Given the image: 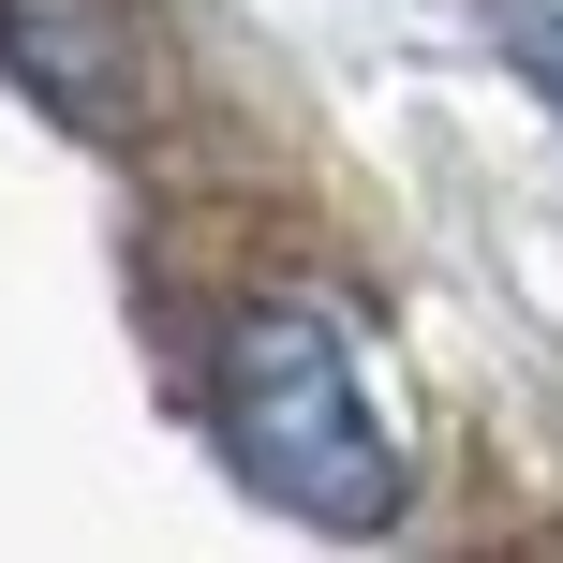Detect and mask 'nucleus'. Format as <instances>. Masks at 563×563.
Segmentation results:
<instances>
[{
    "instance_id": "f257e3e1",
    "label": "nucleus",
    "mask_w": 563,
    "mask_h": 563,
    "mask_svg": "<svg viewBox=\"0 0 563 563\" xmlns=\"http://www.w3.org/2000/svg\"><path fill=\"white\" fill-rule=\"evenodd\" d=\"M208 430H223V460L282 519H311V534H386L400 519V445H386L356 356H341V327L311 297H267V311L223 327V356H208Z\"/></svg>"
},
{
    "instance_id": "f03ea898",
    "label": "nucleus",
    "mask_w": 563,
    "mask_h": 563,
    "mask_svg": "<svg viewBox=\"0 0 563 563\" xmlns=\"http://www.w3.org/2000/svg\"><path fill=\"white\" fill-rule=\"evenodd\" d=\"M0 59L89 134L119 119V15H89V0H0Z\"/></svg>"
},
{
    "instance_id": "7ed1b4c3",
    "label": "nucleus",
    "mask_w": 563,
    "mask_h": 563,
    "mask_svg": "<svg viewBox=\"0 0 563 563\" xmlns=\"http://www.w3.org/2000/svg\"><path fill=\"white\" fill-rule=\"evenodd\" d=\"M489 15H505V45H519V75H534L549 104H563V0H489Z\"/></svg>"
}]
</instances>
